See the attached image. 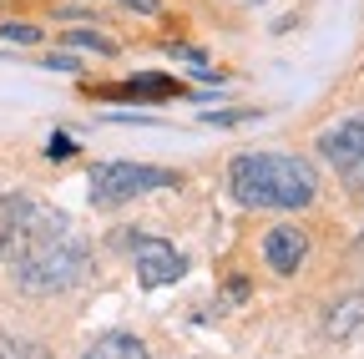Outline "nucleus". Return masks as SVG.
I'll return each mask as SVG.
<instances>
[{"mask_svg":"<svg viewBox=\"0 0 364 359\" xmlns=\"http://www.w3.org/2000/svg\"><path fill=\"white\" fill-rule=\"evenodd\" d=\"M11 274L36 299L66 294V289H76L91 274V243L71 228V218H61V213L36 203L26 233H21L16 253H11Z\"/></svg>","mask_w":364,"mask_h":359,"instance_id":"nucleus-1","label":"nucleus"},{"mask_svg":"<svg viewBox=\"0 0 364 359\" xmlns=\"http://www.w3.org/2000/svg\"><path fill=\"white\" fill-rule=\"evenodd\" d=\"M228 193L243 208L299 213L318 198V172L294 152H238L228 162Z\"/></svg>","mask_w":364,"mask_h":359,"instance_id":"nucleus-2","label":"nucleus"},{"mask_svg":"<svg viewBox=\"0 0 364 359\" xmlns=\"http://www.w3.org/2000/svg\"><path fill=\"white\" fill-rule=\"evenodd\" d=\"M182 188V172L172 167H152V162H102L91 167V208H122L147 193H167Z\"/></svg>","mask_w":364,"mask_h":359,"instance_id":"nucleus-3","label":"nucleus"},{"mask_svg":"<svg viewBox=\"0 0 364 359\" xmlns=\"http://www.w3.org/2000/svg\"><path fill=\"white\" fill-rule=\"evenodd\" d=\"M314 147H318V157H324L349 188L364 193V112H359V117H344V122H334V127H324Z\"/></svg>","mask_w":364,"mask_h":359,"instance_id":"nucleus-4","label":"nucleus"},{"mask_svg":"<svg viewBox=\"0 0 364 359\" xmlns=\"http://www.w3.org/2000/svg\"><path fill=\"white\" fill-rule=\"evenodd\" d=\"M132 263H136V284L142 289H167L188 274V258L177 243L157 238V233H136L132 238Z\"/></svg>","mask_w":364,"mask_h":359,"instance_id":"nucleus-5","label":"nucleus"},{"mask_svg":"<svg viewBox=\"0 0 364 359\" xmlns=\"http://www.w3.org/2000/svg\"><path fill=\"white\" fill-rule=\"evenodd\" d=\"M304 258H309V233L299 228V223H279V228L263 233V263L279 279H294L304 268Z\"/></svg>","mask_w":364,"mask_h":359,"instance_id":"nucleus-6","label":"nucleus"},{"mask_svg":"<svg viewBox=\"0 0 364 359\" xmlns=\"http://www.w3.org/2000/svg\"><path fill=\"white\" fill-rule=\"evenodd\" d=\"M97 97H107V102H172V97H193V92L172 76H132L122 86H97Z\"/></svg>","mask_w":364,"mask_h":359,"instance_id":"nucleus-7","label":"nucleus"},{"mask_svg":"<svg viewBox=\"0 0 364 359\" xmlns=\"http://www.w3.org/2000/svg\"><path fill=\"white\" fill-rule=\"evenodd\" d=\"M359 329H364V289L334 299L329 314H324V334H329V339H354Z\"/></svg>","mask_w":364,"mask_h":359,"instance_id":"nucleus-8","label":"nucleus"},{"mask_svg":"<svg viewBox=\"0 0 364 359\" xmlns=\"http://www.w3.org/2000/svg\"><path fill=\"white\" fill-rule=\"evenodd\" d=\"M91 354H97V359H152L142 339H136V334H122V329L102 334L97 344H91Z\"/></svg>","mask_w":364,"mask_h":359,"instance_id":"nucleus-9","label":"nucleus"},{"mask_svg":"<svg viewBox=\"0 0 364 359\" xmlns=\"http://www.w3.org/2000/svg\"><path fill=\"white\" fill-rule=\"evenodd\" d=\"M66 46H76V51H97V56H117V41L102 36V31H86V26H71V31H66Z\"/></svg>","mask_w":364,"mask_h":359,"instance_id":"nucleus-10","label":"nucleus"},{"mask_svg":"<svg viewBox=\"0 0 364 359\" xmlns=\"http://www.w3.org/2000/svg\"><path fill=\"white\" fill-rule=\"evenodd\" d=\"M0 359H46V349L31 339H16V334H0Z\"/></svg>","mask_w":364,"mask_h":359,"instance_id":"nucleus-11","label":"nucleus"},{"mask_svg":"<svg viewBox=\"0 0 364 359\" xmlns=\"http://www.w3.org/2000/svg\"><path fill=\"white\" fill-rule=\"evenodd\" d=\"M263 107H238V112H203L208 127H243V122H258Z\"/></svg>","mask_w":364,"mask_h":359,"instance_id":"nucleus-12","label":"nucleus"},{"mask_svg":"<svg viewBox=\"0 0 364 359\" xmlns=\"http://www.w3.org/2000/svg\"><path fill=\"white\" fill-rule=\"evenodd\" d=\"M0 36H6L11 46H36V41H41V26H31V21H6V26H0Z\"/></svg>","mask_w":364,"mask_h":359,"instance_id":"nucleus-13","label":"nucleus"},{"mask_svg":"<svg viewBox=\"0 0 364 359\" xmlns=\"http://www.w3.org/2000/svg\"><path fill=\"white\" fill-rule=\"evenodd\" d=\"M46 157H51V162H66V157H76V142L66 137V132H51V137H46Z\"/></svg>","mask_w":364,"mask_h":359,"instance_id":"nucleus-14","label":"nucleus"},{"mask_svg":"<svg viewBox=\"0 0 364 359\" xmlns=\"http://www.w3.org/2000/svg\"><path fill=\"white\" fill-rule=\"evenodd\" d=\"M41 66H46V71H66V76H76V71H81V61H76L71 51H51Z\"/></svg>","mask_w":364,"mask_h":359,"instance_id":"nucleus-15","label":"nucleus"},{"mask_svg":"<svg viewBox=\"0 0 364 359\" xmlns=\"http://www.w3.org/2000/svg\"><path fill=\"white\" fill-rule=\"evenodd\" d=\"M167 56H172V61H188V66H203V61H208L198 46H182V41H167Z\"/></svg>","mask_w":364,"mask_h":359,"instance_id":"nucleus-16","label":"nucleus"},{"mask_svg":"<svg viewBox=\"0 0 364 359\" xmlns=\"http://www.w3.org/2000/svg\"><path fill=\"white\" fill-rule=\"evenodd\" d=\"M117 6H127L136 16H162V0H117Z\"/></svg>","mask_w":364,"mask_h":359,"instance_id":"nucleus-17","label":"nucleus"},{"mask_svg":"<svg viewBox=\"0 0 364 359\" xmlns=\"http://www.w3.org/2000/svg\"><path fill=\"white\" fill-rule=\"evenodd\" d=\"M248 299V279H233V284H228V304H243Z\"/></svg>","mask_w":364,"mask_h":359,"instance_id":"nucleus-18","label":"nucleus"},{"mask_svg":"<svg viewBox=\"0 0 364 359\" xmlns=\"http://www.w3.org/2000/svg\"><path fill=\"white\" fill-rule=\"evenodd\" d=\"M81 359H97V354H91V349H86V354H81Z\"/></svg>","mask_w":364,"mask_h":359,"instance_id":"nucleus-19","label":"nucleus"}]
</instances>
